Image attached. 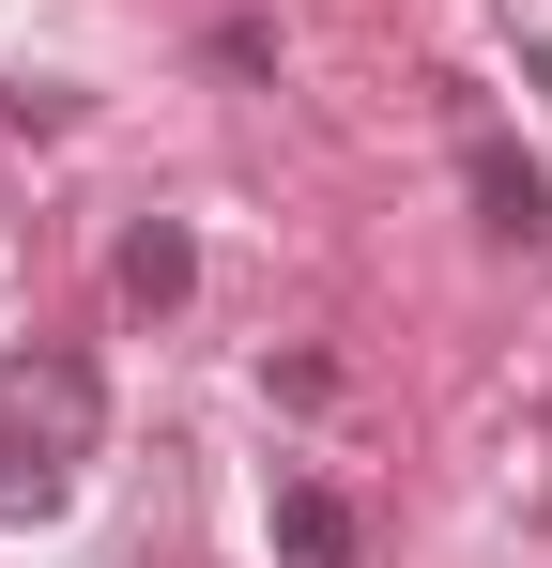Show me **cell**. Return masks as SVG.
<instances>
[{
  "mask_svg": "<svg viewBox=\"0 0 552 568\" xmlns=\"http://www.w3.org/2000/svg\"><path fill=\"white\" fill-rule=\"evenodd\" d=\"M460 185H476V231H491V246H538V231H552V185L507 154V139H476V154H460Z\"/></svg>",
  "mask_w": 552,
  "mask_h": 568,
  "instance_id": "7a4b0ae2",
  "label": "cell"
},
{
  "mask_svg": "<svg viewBox=\"0 0 552 568\" xmlns=\"http://www.w3.org/2000/svg\"><path fill=\"white\" fill-rule=\"evenodd\" d=\"M0 415H16L31 446L78 462V446H92V369H78V354H31V369H0Z\"/></svg>",
  "mask_w": 552,
  "mask_h": 568,
  "instance_id": "6da1fadb",
  "label": "cell"
},
{
  "mask_svg": "<svg viewBox=\"0 0 552 568\" xmlns=\"http://www.w3.org/2000/svg\"><path fill=\"white\" fill-rule=\"evenodd\" d=\"M108 292L154 323V307H184V292H200V246H184L170 215H139V231H123V262H108Z\"/></svg>",
  "mask_w": 552,
  "mask_h": 568,
  "instance_id": "3957f363",
  "label": "cell"
},
{
  "mask_svg": "<svg viewBox=\"0 0 552 568\" xmlns=\"http://www.w3.org/2000/svg\"><path fill=\"white\" fill-rule=\"evenodd\" d=\"M276 554H292V568H354L368 538H354V507H338L323 476H276Z\"/></svg>",
  "mask_w": 552,
  "mask_h": 568,
  "instance_id": "277c9868",
  "label": "cell"
},
{
  "mask_svg": "<svg viewBox=\"0 0 552 568\" xmlns=\"http://www.w3.org/2000/svg\"><path fill=\"white\" fill-rule=\"evenodd\" d=\"M62 491H78V462H62V446H31V430H0V523H47Z\"/></svg>",
  "mask_w": 552,
  "mask_h": 568,
  "instance_id": "5b68a950",
  "label": "cell"
}]
</instances>
